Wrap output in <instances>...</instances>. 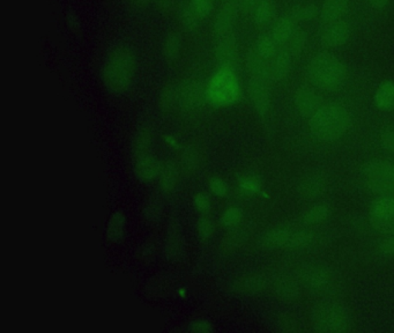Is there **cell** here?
<instances>
[{"instance_id": "ac0fdd59", "label": "cell", "mask_w": 394, "mask_h": 333, "mask_svg": "<svg viewBox=\"0 0 394 333\" xmlns=\"http://www.w3.org/2000/svg\"><path fill=\"white\" fill-rule=\"evenodd\" d=\"M349 10V0H325L319 11L321 23L330 25L342 20Z\"/></svg>"}, {"instance_id": "83f0119b", "label": "cell", "mask_w": 394, "mask_h": 333, "mask_svg": "<svg viewBox=\"0 0 394 333\" xmlns=\"http://www.w3.org/2000/svg\"><path fill=\"white\" fill-rule=\"evenodd\" d=\"M125 222L123 212L116 211L110 217L109 222L106 224V238L110 242H118L123 238Z\"/></svg>"}, {"instance_id": "4316f807", "label": "cell", "mask_w": 394, "mask_h": 333, "mask_svg": "<svg viewBox=\"0 0 394 333\" xmlns=\"http://www.w3.org/2000/svg\"><path fill=\"white\" fill-rule=\"evenodd\" d=\"M280 48L281 46H279L274 39L272 37L271 34L269 35H267V34L260 35L252 46V49L255 50L259 56L264 60H269V62L275 56V53H278Z\"/></svg>"}, {"instance_id": "ffe728a7", "label": "cell", "mask_w": 394, "mask_h": 333, "mask_svg": "<svg viewBox=\"0 0 394 333\" xmlns=\"http://www.w3.org/2000/svg\"><path fill=\"white\" fill-rule=\"evenodd\" d=\"M273 290L282 300L294 301L300 297L302 286L297 279L281 274L273 281Z\"/></svg>"}, {"instance_id": "484cf974", "label": "cell", "mask_w": 394, "mask_h": 333, "mask_svg": "<svg viewBox=\"0 0 394 333\" xmlns=\"http://www.w3.org/2000/svg\"><path fill=\"white\" fill-rule=\"evenodd\" d=\"M182 96L183 108L196 109L204 102L205 89L197 83H188L182 87Z\"/></svg>"}, {"instance_id": "2e32d148", "label": "cell", "mask_w": 394, "mask_h": 333, "mask_svg": "<svg viewBox=\"0 0 394 333\" xmlns=\"http://www.w3.org/2000/svg\"><path fill=\"white\" fill-rule=\"evenodd\" d=\"M292 55L281 46L275 56L269 60V79L272 83L286 79L292 69Z\"/></svg>"}, {"instance_id": "60d3db41", "label": "cell", "mask_w": 394, "mask_h": 333, "mask_svg": "<svg viewBox=\"0 0 394 333\" xmlns=\"http://www.w3.org/2000/svg\"><path fill=\"white\" fill-rule=\"evenodd\" d=\"M209 189L218 197H225L227 195V191H228L225 182L222 178L216 177V176L209 179Z\"/></svg>"}, {"instance_id": "9a60e30c", "label": "cell", "mask_w": 394, "mask_h": 333, "mask_svg": "<svg viewBox=\"0 0 394 333\" xmlns=\"http://www.w3.org/2000/svg\"><path fill=\"white\" fill-rule=\"evenodd\" d=\"M328 178L321 175L319 172L310 174L302 178L298 185V192L302 197L308 199H315L321 197L325 192L328 191Z\"/></svg>"}, {"instance_id": "f35d334b", "label": "cell", "mask_w": 394, "mask_h": 333, "mask_svg": "<svg viewBox=\"0 0 394 333\" xmlns=\"http://www.w3.org/2000/svg\"><path fill=\"white\" fill-rule=\"evenodd\" d=\"M197 229H198L199 236H200L202 240H209V238H212L213 234H214L216 227H214V224H213L211 219L207 218V217H202V218L198 220Z\"/></svg>"}, {"instance_id": "8d00e7d4", "label": "cell", "mask_w": 394, "mask_h": 333, "mask_svg": "<svg viewBox=\"0 0 394 333\" xmlns=\"http://www.w3.org/2000/svg\"><path fill=\"white\" fill-rule=\"evenodd\" d=\"M189 6L200 20L206 19L209 17V14L212 13V0H190Z\"/></svg>"}, {"instance_id": "7dc6e473", "label": "cell", "mask_w": 394, "mask_h": 333, "mask_svg": "<svg viewBox=\"0 0 394 333\" xmlns=\"http://www.w3.org/2000/svg\"><path fill=\"white\" fill-rule=\"evenodd\" d=\"M379 251L385 256H394V235L381 242Z\"/></svg>"}, {"instance_id": "cb8c5ba5", "label": "cell", "mask_w": 394, "mask_h": 333, "mask_svg": "<svg viewBox=\"0 0 394 333\" xmlns=\"http://www.w3.org/2000/svg\"><path fill=\"white\" fill-rule=\"evenodd\" d=\"M374 106L381 111H392L394 110V83L386 81L381 83L374 93Z\"/></svg>"}, {"instance_id": "5b68a950", "label": "cell", "mask_w": 394, "mask_h": 333, "mask_svg": "<svg viewBox=\"0 0 394 333\" xmlns=\"http://www.w3.org/2000/svg\"><path fill=\"white\" fill-rule=\"evenodd\" d=\"M311 323L315 330L321 332H346L351 330L353 320L342 304L325 302L312 311Z\"/></svg>"}, {"instance_id": "7bdbcfd3", "label": "cell", "mask_w": 394, "mask_h": 333, "mask_svg": "<svg viewBox=\"0 0 394 333\" xmlns=\"http://www.w3.org/2000/svg\"><path fill=\"white\" fill-rule=\"evenodd\" d=\"M195 206L197 210L200 212H207L211 208V201H209V196L202 192H199L195 196Z\"/></svg>"}, {"instance_id": "bcb514c9", "label": "cell", "mask_w": 394, "mask_h": 333, "mask_svg": "<svg viewBox=\"0 0 394 333\" xmlns=\"http://www.w3.org/2000/svg\"><path fill=\"white\" fill-rule=\"evenodd\" d=\"M181 250H182V242H181V240L176 238V236L170 238L169 241H168V245H167L168 254L170 256H173V257H176L181 252Z\"/></svg>"}, {"instance_id": "4dcf8cb0", "label": "cell", "mask_w": 394, "mask_h": 333, "mask_svg": "<svg viewBox=\"0 0 394 333\" xmlns=\"http://www.w3.org/2000/svg\"><path fill=\"white\" fill-rule=\"evenodd\" d=\"M318 7L314 4H302L297 6L293 7L289 14L292 15L293 19L297 23L309 22L312 21L319 15Z\"/></svg>"}, {"instance_id": "3957f363", "label": "cell", "mask_w": 394, "mask_h": 333, "mask_svg": "<svg viewBox=\"0 0 394 333\" xmlns=\"http://www.w3.org/2000/svg\"><path fill=\"white\" fill-rule=\"evenodd\" d=\"M308 76L314 86L335 92L345 86L348 71L342 60L328 53H319L309 62Z\"/></svg>"}, {"instance_id": "6da1fadb", "label": "cell", "mask_w": 394, "mask_h": 333, "mask_svg": "<svg viewBox=\"0 0 394 333\" xmlns=\"http://www.w3.org/2000/svg\"><path fill=\"white\" fill-rule=\"evenodd\" d=\"M136 73V57L131 48L116 46L103 63L102 80L109 92L123 94L133 85Z\"/></svg>"}, {"instance_id": "e575fe53", "label": "cell", "mask_w": 394, "mask_h": 333, "mask_svg": "<svg viewBox=\"0 0 394 333\" xmlns=\"http://www.w3.org/2000/svg\"><path fill=\"white\" fill-rule=\"evenodd\" d=\"M239 188L242 189L243 192L248 196H255L262 190V183L258 177L253 175H244L239 178Z\"/></svg>"}, {"instance_id": "d4e9b609", "label": "cell", "mask_w": 394, "mask_h": 333, "mask_svg": "<svg viewBox=\"0 0 394 333\" xmlns=\"http://www.w3.org/2000/svg\"><path fill=\"white\" fill-rule=\"evenodd\" d=\"M183 39L178 33L173 32L164 37L162 44V55L168 63H175L182 55Z\"/></svg>"}, {"instance_id": "b9f144b4", "label": "cell", "mask_w": 394, "mask_h": 333, "mask_svg": "<svg viewBox=\"0 0 394 333\" xmlns=\"http://www.w3.org/2000/svg\"><path fill=\"white\" fill-rule=\"evenodd\" d=\"M381 144L388 152L394 153V128L385 130L381 135Z\"/></svg>"}, {"instance_id": "ee69618b", "label": "cell", "mask_w": 394, "mask_h": 333, "mask_svg": "<svg viewBox=\"0 0 394 333\" xmlns=\"http://www.w3.org/2000/svg\"><path fill=\"white\" fill-rule=\"evenodd\" d=\"M189 330L200 333L212 332L213 327L206 320H198L189 324Z\"/></svg>"}, {"instance_id": "c3c4849f", "label": "cell", "mask_w": 394, "mask_h": 333, "mask_svg": "<svg viewBox=\"0 0 394 333\" xmlns=\"http://www.w3.org/2000/svg\"><path fill=\"white\" fill-rule=\"evenodd\" d=\"M66 25L73 33H78L80 30V27H81L79 19H78V17H76V13H73V12L67 13Z\"/></svg>"}, {"instance_id": "d6a6232c", "label": "cell", "mask_w": 394, "mask_h": 333, "mask_svg": "<svg viewBox=\"0 0 394 333\" xmlns=\"http://www.w3.org/2000/svg\"><path fill=\"white\" fill-rule=\"evenodd\" d=\"M307 42H308V34L305 33V30L302 28H297L295 33L293 34V36L289 39L288 42L282 48H285L292 55L293 58H295L303 53Z\"/></svg>"}, {"instance_id": "9c48e42d", "label": "cell", "mask_w": 394, "mask_h": 333, "mask_svg": "<svg viewBox=\"0 0 394 333\" xmlns=\"http://www.w3.org/2000/svg\"><path fill=\"white\" fill-rule=\"evenodd\" d=\"M248 92L255 111L265 118L271 110V81L260 76H250Z\"/></svg>"}, {"instance_id": "7c38bea8", "label": "cell", "mask_w": 394, "mask_h": 333, "mask_svg": "<svg viewBox=\"0 0 394 333\" xmlns=\"http://www.w3.org/2000/svg\"><path fill=\"white\" fill-rule=\"evenodd\" d=\"M239 48L234 34L218 39L216 57L220 67L235 69L239 64Z\"/></svg>"}, {"instance_id": "836d02e7", "label": "cell", "mask_w": 394, "mask_h": 333, "mask_svg": "<svg viewBox=\"0 0 394 333\" xmlns=\"http://www.w3.org/2000/svg\"><path fill=\"white\" fill-rule=\"evenodd\" d=\"M314 242H315V236L310 231H305V229H294L288 249H292V250L305 249V247H310Z\"/></svg>"}, {"instance_id": "44dd1931", "label": "cell", "mask_w": 394, "mask_h": 333, "mask_svg": "<svg viewBox=\"0 0 394 333\" xmlns=\"http://www.w3.org/2000/svg\"><path fill=\"white\" fill-rule=\"evenodd\" d=\"M297 25L298 23L293 19L292 15L287 14L285 17L280 18L274 23V26L272 28V37L274 39L279 46H283L293 36V34L295 33V30L298 28Z\"/></svg>"}, {"instance_id": "ba28073f", "label": "cell", "mask_w": 394, "mask_h": 333, "mask_svg": "<svg viewBox=\"0 0 394 333\" xmlns=\"http://www.w3.org/2000/svg\"><path fill=\"white\" fill-rule=\"evenodd\" d=\"M370 222L377 231L394 235V197L381 196L370 208Z\"/></svg>"}, {"instance_id": "277c9868", "label": "cell", "mask_w": 394, "mask_h": 333, "mask_svg": "<svg viewBox=\"0 0 394 333\" xmlns=\"http://www.w3.org/2000/svg\"><path fill=\"white\" fill-rule=\"evenodd\" d=\"M242 87L235 69L220 67L205 88V100L214 108H227L239 102Z\"/></svg>"}, {"instance_id": "30bf717a", "label": "cell", "mask_w": 394, "mask_h": 333, "mask_svg": "<svg viewBox=\"0 0 394 333\" xmlns=\"http://www.w3.org/2000/svg\"><path fill=\"white\" fill-rule=\"evenodd\" d=\"M239 10L237 0H232L221 7L214 22V32L218 39L234 34Z\"/></svg>"}, {"instance_id": "603a6c76", "label": "cell", "mask_w": 394, "mask_h": 333, "mask_svg": "<svg viewBox=\"0 0 394 333\" xmlns=\"http://www.w3.org/2000/svg\"><path fill=\"white\" fill-rule=\"evenodd\" d=\"M266 286H267V281L265 278L259 274H251V276H246V277L241 278L239 280L235 281L234 290L237 293L255 294L265 290Z\"/></svg>"}, {"instance_id": "f6af8a7d", "label": "cell", "mask_w": 394, "mask_h": 333, "mask_svg": "<svg viewBox=\"0 0 394 333\" xmlns=\"http://www.w3.org/2000/svg\"><path fill=\"white\" fill-rule=\"evenodd\" d=\"M156 8L162 13H170L177 6V0H154Z\"/></svg>"}, {"instance_id": "f5cc1de1", "label": "cell", "mask_w": 394, "mask_h": 333, "mask_svg": "<svg viewBox=\"0 0 394 333\" xmlns=\"http://www.w3.org/2000/svg\"><path fill=\"white\" fill-rule=\"evenodd\" d=\"M166 142L169 146H177V140L173 137H166Z\"/></svg>"}, {"instance_id": "f907efd6", "label": "cell", "mask_w": 394, "mask_h": 333, "mask_svg": "<svg viewBox=\"0 0 394 333\" xmlns=\"http://www.w3.org/2000/svg\"><path fill=\"white\" fill-rule=\"evenodd\" d=\"M237 1H239V8L243 13L250 14L258 0H237Z\"/></svg>"}, {"instance_id": "f546056e", "label": "cell", "mask_w": 394, "mask_h": 333, "mask_svg": "<svg viewBox=\"0 0 394 333\" xmlns=\"http://www.w3.org/2000/svg\"><path fill=\"white\" fill-rule=\"evenodd\" d=\"M160 186L164 192H173L178 184V172L173 163L162 165V169L159 175Z\"/></svg>"}, {"instance_id": "1f68e13d", "label": "cell", "mask_w": 394, "mask_h": 333, "mask_svg": "<svg viewBox=\"0 0 394 333\" xmlns=\"http://www.w3.org/2000/svg\"><path fill=\"white\" fill-rule=\"evenodd\" d=\"M330 208L326 205H315L309 208L302 217V222L307 226L323 224L330 217Z\"/></svg>"}, {"instance_id": "d6986e66", "label": "cell", "mask_w": 394, "mask_h": 333, "mask_svg": "<svg viewBox=\"0 0 394 333\" xmlns=\"http://www.w3.org/2000/svg\"><path fill=\"white\" fill-rule=\"evenodd\" d=\"M293 231L289 227L273 228L262 235L260 243L266 249H288Z\"/></svg>"}, {"instance_id": "5bb4252c", "label": "cell", "mask_w": 394, "mask_h": 333, "mask_svg": "<svg viewBox=\"0 0 394 333\" xmlns=\"http://www.w3.org/2000/svg\"><path fill=\"white\" fill-rule=\"evenodd\" d=\"M162 163L156 160L152 152L133 156V172L141 181H153L159 177Z\"/></svg>"}, {"instance_id": "74e56055", "label": "cell", "mask_w": 394, "mask_h": 333, "mask_svg": "<svg viewBox=\"0 0 394 333\" xmlns=\"http://www.w3.org/2000/svg\"><path fill=\"white\" fill-rule=\"evenodd\" d=\"M242 208H230L225 210V213L222 215L221 222L222 224H225V227H236L239 222H242Z\"/></svg>"}, {"instance_id": "7402d4cb", "label": "cell", "mask_w": 394, "mask_h": 333, "mask_svg": "<svg viewBox=\"0 0 394 333\" xmlns=\"http://www.w3.org/2000/svg\"><path fill=\"white\" fill-rule=\"evenodd\" d=\"M250 15L259 27L269 26L275 18V5L273 0H258L252 8Z\"/></svg>"}, {"instance_id": "d590c367", "label": "cell", "mask_w": 394, "mask_h": 333, "mask_svg": "<svg viewBox=\"0 0 394 333\" xmlns=\"http://www.w3.org/2000/svg\"><path fill=\"white\" fill-rule=\"evenodd\" d=\"M179 20H181L182 26L190 32L196 30L199 27V22H200V19L197 17V14L191 10L189 5L183 7L181 14H179Z\"/></svg>"}, {"instance_id": "7a4b0ae2", "label": "cell", "mask_w": 394, "mask_h": 333, "mask_svg": "<svg viewBox=\"0 0 394 333\" xmlns=\"http://www.w3.org/2000/svg\"><path fill=\"white\" fill-rule=\"evenodd\" d=\"M351 114L338 103L321 107L309 121L310 132L321 142H333L342 139L351 128Z\"/></svg>"}, {"instance_id": "e0dca14e", "label": "cell", "mask_w": 394, "mask_h": 333, "mask_svg": "<svg viewBox=\"0 0 394 333\" xmlns=\"http://www.w3.org/2000/svg\"><path fill=\"white\" fill-rule=\"evenodd\" d=\"M159 106L168 114H177L183 109L182 87L169 83L161 89L159 94Z\"/></svg>"}, {"instance_id": "52a82bcc", "label": "cell", "mask_w": 394, "mask_h": 333, "mask_svg": "<svg viewBox=\"0 0 394 333\" xmlns=\"http://www.w3.org/2000/svg\"><path fill=\"white\" fill-rule=\"evenodd\" d=\"M365 182L371 191L390 196L394 192V168L384 161H374L365 165Z\"/></svg>"}, {"instance_id": "f1b7e54d", "label": "cell", "mask_w": 394, "mask_h": 333, "mask_svg": "<svg viewBox=\"0 0 394 333\" xmlns=\"http://www.w3.org/2000/svg\"><path fill=\"white\" fill-rule=\"evenodd\" d=\"M153 135L148 128H140L132 139V154L138 156L143 153L150 152L152 149Z\"/></svg>"}, {"instance_id": "4fadbf2b", "label": "cell", "mask_w": 394, "mask_h": 333, "mask_svg": "<svg viewBox=\"0 0 394 333\" xmlns=\"http://www.w3.org/2000/svg\"><path fill=\"white\" fill-rule=\"evenodd\" d=\"M351 37V26L346 21L326 25L321 35V42L328 48H340L345 46Z\"/></svg>"}, {"instance_id": "816d5d0a", "label": "cell", "mask_w": 394, "mask_h": 333, "mask_svg": "<svg viewBox=\"0 0 394 333\" xmlns=\"http://www.w3.org/2000/svg\"><path fill=\"white\" fill-rule=\"evenodd\" d=\"M371 7L377 8V10H383L385 7L388 6L390 0H368Z\"/></svg>"}, {"instance_id": "681fc988", "label": "cell", "mask_w": 394, "mask_h": 333, "mask_svg": "<svg viewBox=\"0 0 394 333\" xmlns=\"http://www.w3.org/2000/svg\"><path fill=\"white\" fill-rule=\"evenodd\" d=\"M152 3H154V0H127L129 6L136 11L146 10Z\"/></svg>"}, {"instance_id": "ab89813d", "label": "cell", "mask_w": 394, "mask_h": 333, "mask_svg": "<svg viewBox=\"0 0 394 333\" xmlns=\"http://www.w3.org/2000/svg\"><path fill=\"white\" fill-rule=\"evenodd\" d=\"M162 213V208L157 201H150L145 208V217L150 222H159L160 215Z\"/></svg>"}, {"instance_id": "8fae6325", "label": "cell", "mask_w": 394, "mask_h": 333, "mask_svg": "<svg viewBox=\"0 0 394 333\" xmlns=\"http://www.w3.org/2000/svg\"><path fill=\"white\" fill-rule=\"evenodd\" d=\"M294 103L298 114L309 118H311L324 106L323 97L310 87L298 88L294 96Z\"/></svg>"}, {"instance_id": "8992f818", "label": "cell", "mask_w": 394, "mask_h": 333, "mask_svg": "<svg viewBox=\"0 0 394 333\" xmlns=\"http://www.w3.org/2000/svg\"><path fill=\"white\" fill-rule=\"evenodd\" d=\"M297 280L302 288L319 297L331 295L339 288L338 276L324 265L310 264L302 267L298 271Z\"/></svg>"}]
</instances>
